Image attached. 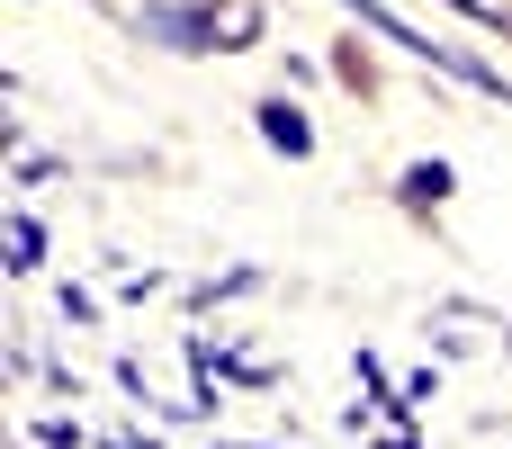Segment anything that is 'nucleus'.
<instances>
[{
    "mask_svg": "<svg viewBox=\"0 0 512 449\" xmlns=\"http://www.w3.org/2000/svg\"><path fill=\"white\" fill-rule=\"evenodd\" d=\"M252 117H261V144H270V153H288V162H306V153H315V126H306L288 99H261Z\"/></svg>",
    "mask_w": 512,
    "mask_h": 449,
    "instance_id": "obj_1",
    "label": "nucleus"
},
{
    "mask_svg": "<svg viewBox=\"0 0 512 449\" xmlns=\"http://www.w3.org/2000/svg\"><path fill=\"white\" fill-rule=\"evenodd\" d=\"M198 18H207V45H252L261 36V9L252 0H198Z\"/></svg>",
    "mask_w": 512,
    "mask_h": 449,
    "instance_id": "obj_2",
    "label": "nucleus"
},
{
    "mask_svg": "<svg viewBox=\"0 0 512 449\" xmlns=\"http://www.w3.org/2000/svg\"><path fill=\"white\" fill-rule=\"evenodd\" d=\"M405 198H414V207H441V198H450V162H414V171H405Z\"/></svg>",
    "mask_w": 512,
    "mask_h": 449,
    "instance_id": "obj_3",
    "label": "nucleus"
}]
</instances>
